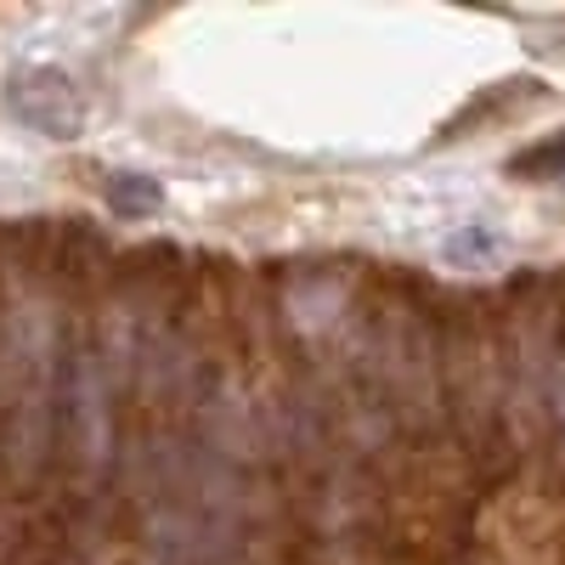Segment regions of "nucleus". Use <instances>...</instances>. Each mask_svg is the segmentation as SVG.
<instances>
[{
	"label": "nucleus",
	"mask_w": 565,
	"mask_h": 565,
	"mask_svg": "<svg viewBox=\"0 0 565 565\" xmlns=\"http://www.w3.org/2000/svg\"><path fill=\"white\" fill-rule=\"evenodd\" d=\"M537 164H565V141H554V148H543V153L521 159V164H514V170H537Z\"/></svg>",
	"instance_id": "7ed1b4c3"
},
{
	"label": "nucleus",
	"mask_w": 565,
	"mask_h": 565,
	"mask_svg": "<svg viewBox=\"0 0 565 565\" xmlns=\"http://www.w3.org/2000/svg\"><path fill=\"white\" fill-rule=\"evenodd\" d=\"M7 103H12V114H18L29 130H40V136H74L79 119H85L79 90H74L68 74H57V68H23V74L12 79V90H7Z\"/></svg>",
	"instance_id": "f257e3e1"
},
{
	"label": "nucleus",
	"mask_w": 565,
	"mask_h": 565,
	"mask_svg": "<svg viewBox=\"0 0 565 565\" xmlns=\"http://www.w3.org/2000/svg\"><path fill=\"white\" fill-rule=\"evenodd\" d=\"M103 199L119 210V215H153L159 204H164V193H159V181L153 175H130V170H119V175H108L103 181Z\"/></svg>",
	"instance_id": "f03ea898"
}]
</instances>
